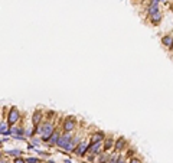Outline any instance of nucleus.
Segmentation results:
<instances>
[{"mask_svg":"<svg viewBox=\"0 0 173 163\" xmlns=\"http://www.w3.org/2000/svg\"><path fill=\"white\" fill-rule=\"evenodd\" d=\"M53 131H55V126H53V123L50 121V120L42 121V124L38 127V134H41L42 141H43V143H48L50 134H52Z\"/></svg>","mask_w":173,"mask_h":163,"instance_id":"nucleus-1","label":"nucleus"},{"mask_svg":"<svg viewBox=\"0 0 173 163\" xmlns=\"http://www.w3.org/2000/svg\"><path fill=\"white\" fill-rule=\"evenodd\" d=\"M20 118H22V114H20V111L17 110V107H12V108L9 110V113H7V118H6V121H7L9 127H13L15 124L19 123Z\"/></svg>","mask_w":173,"mask_h":163,"instance_id":"nucleus-2","label":"nucleus"},{"mask_svg":"<svg viewBox=\"0 0 173 163\" xmlns=\"http://www.w3.org/2000/svg\"><path fill=\"white\" fill-rule=\"evenodd\" d=\"M76 127H78V121H76V118L74 115H68L64 120V123H62L64 133H72L74 130H76Z\"/></svg>","mask_w":173,"mask_h":163,"instance_id":"nucleus-3","label":"nucleus"},{"mask_svg":"<svg viewBox=\"0 0 173 163\" xmlns=\"http://www.w3.org/2000/svg\"><path fill=\"white\" fill-rule=\"evenodd\" d=\"M72 137H74L72 133H62L61 137H59V140H58V143H56V147L61 149V150H65L66 147H68V144L71 143Z\"/></svg>","mask_w":173,"mask_h":163,"instance_id":"nucleus-4","label":"nucleus"},{"mask_svg":"<svg viewBox=\"0 0 173 163\" xmlns=\"http://www.w3.org/2000/svg\"><path fill=\"white\" fill-rule=\"evenodd\" d=\"M88 147H90V141H87V140H81V143L75 147L72 153H74L75 156H78V157H84V156L88 153Z\"/></svg>","mask_w":173,"mask_h":163,"instance_id":"nucleus-5","label":"nucleus"},{"mask_svg":"<svg viewBox=\"0 0 173 163\" xmlns=\"http://www.w3.org/2000/svg\"><path fill=\"white\" fill-rule=\"evenodd\" d=\"M43 117H45V114L42 113L41 110H35V111H33L32 124H33V127H35V130H36V134H38V127H39L42 124V121H43Z\"/></svg>","mask_w":173,"mask_h":163,"instance_id":"nucleus-6","label":"nucleus"},{"mask_svg":"<svg viewBox=\"0 0 173 163\" xmlns=\"http://www.w3.org/2000/svg\"><path fill=\"white\" fill-rule=\"evenodd\" d=\"M114 143L115 140L113 136H107L105 139L102 140V152L104 153H110L111 150H114Z\"/></svg>","mask_w":173,"mask_h":163,"instance_id":"nucleus-7","label":"nucleus"},{"mask_svg":"<svg viewBox=\"0 0 173 163\" xmlns=\"http://www.w3.org/2000/svg\"><path fill=\"white\" fill-rule=\"evenodd\" d=\"M101 153H102V141H98V143H90L88 153H87V155L99 156Z\"/></svg>","mask_w":173,"mask_h":163,"instance_id":"nucleus-8","label":"nucleus"},{"mask_svg":"<svg viewBox=\"0 0 173 163\" xmlns=\"http://www.w3.org/2000/svg\"><path fill=\"white\" fill-rule=\"evenodd\" d=\"M125 147H127V140H125V137H118L114 143V153L120 155L121 152L125 150Z\"/></svg>","mask_w":173,"mask_h":163,"instance_id":"nucleus-9","label":"nucleus"},{"mask_svg":"<svg viewBox=\"0 0 173 163\" xmlns=\"http://www.w3.org/2000/svg\"><path fill=\"white\" fill-rule=\"evenodd\" d=\"M104 139H105V134L102 131H95L90 136V143H98V141H102Z\"/></svg>","mask_w":173,"mask_h":163,"instance_id":"nucleus-10","label":"nucleus"},{"mask_svg":"<svg viewBox=\"0 0 173 163\" xmlns=\"http://www.w3.org/2000/svg\"><path fill=\"white\" fill-rule=\"evenodd\" d=\"M61 131L58 130V129H55V131L50 134V137H49V140H48V144L49 146H56V143H58V140H59V137H61Z\"/></svg>","mask_w":173,"mask_h":163,"instance_id":"nucleus-11","label":"nucleus"},{"mask_svg":"<svg viewBox=\"0 0 173 163\" xmlns=\"http://www.w3.org/2000/svg\"><path fill=\"white\" fill-rule=\"evenodd\" d=\"M162 13L157 10V12H154L153 15H150V22H151V25H159L160 22H162Z\"/></svg>","mask_w":173,"mask_h":163,"instance_id":"nucleus-12","label":"nucleus"},{"mask_svg":"<svg viewBox=\"0 0 173 163\" xmlns=\"http://www.w3.org/2000/svg\"><path fill=\"white\" fill-rule=\"evenodd\" d=\"M0 134L10 136V127H9L7 121H1V123H0Z\"/></svg>","mask_w":173,"mask_h":163,"instance_id":"nucleus-13","label":"nucleus"},{"mask_svg":"<svg viewBox=\"0 0 173 163\" xmlns=\"http://www.w3.org/2000/svg\"><path fill=\"white\" fill-rule=\"evenodd\" d=\"M162 43H163L165 46H167V48H172V45H173V36H172V35H166V36H163V39H162Z\"/></svg>","mask_w":173,"mask_h":163,"instance_id":"nucleus-14","label":"nucleus"},{"mask_svg":"<svg viewBox=\"0 0 173 163\" xmlns=\"http://www.w3.org/2000/svg\"><path fill=\"white\" fill-rule=\"evenodd\" d=\"M22 153H23L22 150H9V152H6V155H7V156H12L13 159H15V157H19V156L22 155Z\"/></svg>","mask_w":173,"mask_h":163,"instance_id":"nucleus-15","label":"nucleus"},{"mask_svg":"<svg viewBox=\"0 0 173 163\" xmlns=\"http://www.w3.org/2000/svg\"><path fill=\"white\" fill-rule=\"evenodd\" d=\"M25 162L26 163H43L39 157H32V156H30V157H26Z\"/></svg>","mask_w":173,"mask_h":163,"instance_id":"nucleus-16","label":"nucleus"},{"mask_svg":"<svg viewBox=\"0 0 173 163\" xmlns=\"http://www.w3.org/2000/svg\"><path fill=\"white\" fill-rule=\"evenodd\" d=\"M134 155H136V149H131V147H130V149L127 150V155H125V157H127V159H130V157H133Z\"/></svg>","mask_w":173,"mask_h":163,"instance_id":"nucleus-17","label":"nucleus"},{"mask_svg":"<svg viewBox=\"0 0 173 163\" xmlns=\"http://www.w3.org/2000/svg\"><path fill=\"white\" fill-rule=\"evenodd\" d=\"M127 163H143V162H141L140 157H136V156H133V157H130V159H128V162H127Z\"/></svg>","mask_w":173,"mask_h":163,"instance_id":"nucleus-18","label":"nucleus"},{"mask_svg":"<svg viewBox=\"0 0 173 163\" xmlns=\"http://www.w3.org/2000/svg\"><path fill=\"white\" fill-rule=\"evenodd\" d=\"M53 115H56L55 111H48V113L45 114V117H46V120H50V118H53Z\"/></svg>","mask_w":173,"mask_h":163,"instance_id":"nucleus-19","label":"nucleus"},{"mask_svg":"<svg viewBox=\"0 0 173 163\" xmlns=\"http://www.w3.org/2000/svg\"><path fill=\"white\" fill-rule=\"evenodd\" d=\"M13 163H26V162H25V159H22V157L19 156V157H15V159H13Z\"/></svg>","mask_w":173,"mask_h":163,"instance_id":"nucleus-20","label":"nucleus"},{"mask_svg":"<svg viewBox=\"0 0 173 163\" xmlns=\"http://www.w3.org/2000/svg\"><path fill=\"white\" fill-rule=\"evenodd\" d=\"M39 153V156H43V157H48L49 156V153H45V152H38Z\"/></svg>","mask_w":173,"mask_h":163,"instance_id":"nucleus-21","label":"nucleus"},{"mask_svg":"<svg viewBox=\"0 0 173 163\" xmlns=\"http://www.w3.org/2000/svg\"><path fill=\"white\" fill-rule=\"evenodd\" d=\"M64 163H72V162H71L69 159H66V160H64Z\"/></svg>","mask_w":173,"mask_h":163,"instance_id":"nucleus-22","label":"nucleus"},{"mask_svg":"<svg viewBox=\"0 0 173 163\" xmlns=\"http://www.w3.org/2000/svg\"><path fill=\"white\" fill-rule=\"evenodd\" d=\"M45 163H55V162H53V160H46Z\"/></svg>","mask_w":173,"mask_h":163,"instance_id":"nucleus-23","label":"nucleus"},{"mask_svg":"<svg viewBox=\"0 0 173 163\" xmlns=\"http://www.w3.org/2000/svg\"><path fill=\"white\" fill-rule=\"evenodd\" d=\"M0 163H9L7 160H0Z\"/></svg>","mask_w":173,"mask_h":163,"instance_id":"nucleus-24","label":"nucleus"},{"mask_svg":"<svg viewBox=\"0 0 173 163\" xmlns=\"http://www.w3.org/2000/svg\"><path fill=\"white\" fill-rule=\"evenodd\" d=\"M1 156H3V153H0V159H1Z\"/></svg>","mask_w":173,"mask_h":163,"instance_id":"nucleus-25","label":"nucleus"},{"mask_svg":"<svg viewBox=\"0 0 173 163\" xmlns=\"http://www.w3.org/2000/svg\"><path fill=\"white\" fill-rule=\"evenodd\" d=\"M159 1H166V0H159Z\"/></svg>","mask_w":173,"mask_h":163,"instance_id":"nucleus-26","label":"nucleus"}]
</instances>
